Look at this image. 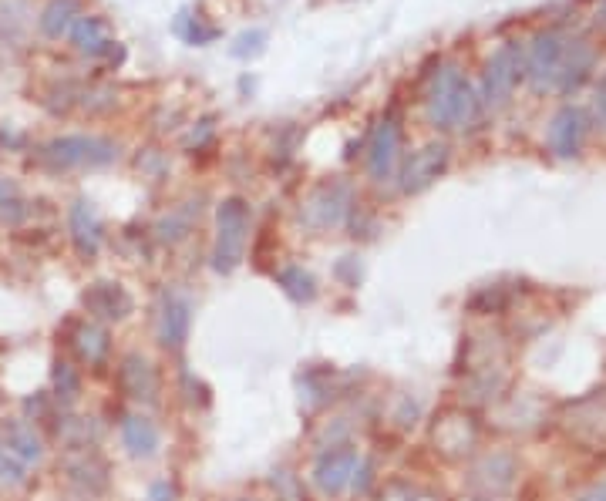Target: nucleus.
Returning a JSON list of instances; mask_svg holds the SVG:
<instances>
[{
    "label": "nucleus",
    "mask_w": 606,
    "mask_h": 501,
    "mask_svg": "<svg viewBox=\"0 0 606 501\" xmlns=\"http://www.w3.org/2000/svg\"><path fill=\"white\" fill-rule=\"evenodd\" d=\"M479 115H482L479 91L472 88V81L465 78L462 68H455V64H445V68L438 71L435 85H431V95H428V118H431V125L452 132V128L475 125V122H479Z\"/></svg>",
    "instance_id": "nucleus-1"
},
{
    "label": "nucleus",
    "mask_w": 606,
    "mask_h": 501,
    "mask_svg": "<svg viewBox=\"0 0 606 501\" xmlns=\"http://www.w3.org/2000/svg\"><path fill=\"white\" fill-rule=\"evenodd\" d=\"M246 239H250V206L236 196L223 199L216 209V246H213L216 273H233L243 263Z\"/></svg>",
    "instance_id": "nucleus-2"
},
{
    "label": "nucleus",
    "mask_w": 606,
    "mask_h": 501,
    "mask_svg": "<svg viewBox=\"0 0 606 501\" xmlns=\"http://www.w3.org/2000/svg\"><path fill=\"white\" fill-rule=\"evenodd\" d=\"M118 159V145L101 135H64L41 148V162L51 169H101Z\"/></svg>",
    "instance_id": "nucleus-3"
},
{
    "label": "nucleus",
    "mask_w": 606,
    "mask_h": 501,
    "mask_svg": "<svg viewBox=\"0 0 606 501\" xmlns=\"http://www.w3.org/2000/svg\"><path fill=\"white\" fill-rule=\"evenodd\" d=\"M526 78V58H522V48L516 41H505L499 51L485 61L482 74V105L485 108H502L509 105L512 91H516L519 81Z\"/></svg>",
    "instance_id": "nucleus-4"
},
{
    "label": "nucleus",
    "mask_w": 606,
    "mask_h": 501,
    "mask_svg": "<svg viewBox=\"0 0 606 501\" xmlns=\"http://www.w3.org/2000/svg\"><path fill=\"white\" fill-rule=\"evenodd\" d=\"M354 206L351 185L344 182H320L300 206V222L307 229H334L347 219Z\"/></svg>",
    "instance_id": "nucleus-5"
},
{
    "label": "nucleus",
    "mask_w": 606,
    "mask_h": 501,
    "mask_svg": "<svg viewBox=\"0 0 606 501\" xmlns=\"http://www.w3.org/2000/svg\"><path fill=\"white\" fill-rule=\"evenodd\" d=\"M563 51H566V37L559 31H539L536 37L529 41V51H526V78L529 85L536 91H546V88H556V78H559V64H563Z\"/></svg>",
    "instance_id": "nucleus-6"
},
{
    "label": "nucleus",
    "mask_w": 606,
    "mask_h": 501,
    "mask_svg": "<svg viewBox=\"0 0 606 501\" xmlns=\"http://www.w3.org/2000/svg\"><path fill=\"white\" fill-rule=\"evenodd\" d=\"M448 159H452V148H448V142H428V145H421L418 152H411L408 162H404L401 172H398L401 192H408V196L425 192L428 185L448 169Z\"/></svg>",
    "instance_id": "nucleus-7"
},
{
    "label": "nucleus",
    "mask_w": 606,
    "mask_h": 501,
    "mask_svg": "<svg viewBox=\"0 0 606 501\" xmlns=\"http://www.w3.org/2000/svg\"><path fill=\"white\" fill-rule=\"evenodd\" d=\"M516 475H519V461L512 458L509 451H492V454H482L472 465V471H468V488L482 498H499L516 485Z\"/></svg>",
    "instance_id": "nucleus-8"
},
{
    "label": "nucleus",
    "mask_w": 606,
    "mask_h": 501,
    "mask_svg": "<svg viewBox=\"0 0 606 501\" xmlns=\"http://www.w3.org/2000/svg\"><path fill=\"white\" fill-rule=\"evenodd\" d=\"M401 152V125L394 115H384L378 128H374L371 142H367V172H371L374 182H388L394 175V165H398Z\"/></svg>",
    "instance_id": "nucleus-9"
},
{
    "label": "nucleus",
    "mask_w": 606,
    "mask_h": 501,
    "mask_svg": "<svg viewBox=\"0 0 606 501\" xmlns=\"http://www.w3.org/2000/svg\"><path fill=\"white\" fill-rule=\"evenodd\" d=\"M357 468H361V454H357V448H351V444H337V448H330L317 458L314 481L324 495H337V491H344L354 481Z\"/></svg>",
    "instance_id": "nucleus-10"
},
{
    "label": "nucleus",
    "mask_w": 606,
    "mask_h": 501,
    "mask_svg": "<svg viewBox=\"0 0 606 501\" xmlns=\"http://www.w3.org/2000/svg\"><path fill=\"white\" fill-rule=\"evenodd\" d=\"M61 471L81 491H105L108 485V465L91 444H71V451H64L61 458Z\"/></svg>",
    "instance_id": "nucleus-11"
},
{
    "label": "nucleus",
    "mask_w": 606,
    "mask_h": 501,
    "mask_svg": "<svg viewBox=\"0 0 606 501\" xmlns=\"http://www.w3.org/2000/svg\"><path fill=\"white\" fill-rule=\"evenodd\" d=\"M189 327H192V306L186 296L162 293L159 317H155V337H159L162 347L179 350L189 340Z\"/></svg>",
    "instance_id": "nucleus-12"
},
{
    "label": "nucleus",
    "mask_w": 606,
    "mask_h": 501,
    "mask_svg": "<svg viewBox=\"0 0 606 501\" xmlns=\"http://www.w3.org/2000/svg\"><path fill=\"white\" fill-rule=\"evenodd\" d=\"M118 384L122 391L139 404H155L159 397V370L152 367L149 357L142 354H128L118 367Z\"/></svg>",
    "instance_id": "nucleus-13"
},
{
    "label": "nucleus",
    "mask_w": 606,
    "mask_h": 501,
    "mask_svg": "<svg viewBox=\"0 0 606 501\" xmlns=\"http://www.w3.org/2000/svg\"><path fill=\"white\" fill-rule=\"evenodd\" d=\"M583 135H586V115L576 105H563L553 115V122H549V148H553L559 159L580 155Z\"/></svg>",
    "instance_id": "nucleus-14"
},
{
    "label": "nucleus",
    "mask_w": 606,
    "mask_h": 501,
    "mask_svg": "<svg viewBox=\"0 0 606 501\" xmlns=\"http://www.w3.org/2000/svg\"><path fill=\"white\" fill-rule=\"evenodd\" d=\"M596 68V48L590 41H566V51H563V64H559V78H556V88L563 95H573L576 88L590 78V71Z\"/></svg>",
    "instance_id": "nucleus-15"
},
{
    "label": "nucleus",
    "mask_w": 606,
    "mask_h": 501,
    "mask_svg": "<svg viewBox=\"0 0 606 501\" xmlns=\"http://www.w3.org/2000/svg\"><path fill=\"white\" fill-rule=\"evenodd\" d=\"M85 310L98 320H125L132 310V296L125 293L122 283L98 280L85 290Z\"/></svg>",
    "instance_id": "nucleus-16"
},
{
    "label": "nucleus",
    "mask_w": 606,
    "mask_h": 501,
    "mask_svg": "<svg viewBox=\"0 0 606 501\" xmlns=\"http://www.w3.org/2000/svg\"><path fill=\"white\" fill-rule=\"evenodd\" d=\"M475 438H479V431H475V421L468 414L452 411V414L438 417L435 444H438V451L448 454V458H458V454H465L475 444Z\"/></svg>",
    "instance_id": "nucleus-17"
},
{
    "label": "nucleus",
    "mask_w": 606,
    "mask_h": 501,
    "mask_svg": "<svg viewBox=\"0 0 606 501\" xmlns=\"http://www.w3.org/2000/svg\"><path fill=\"white\" fill-rule=\"evenodd\" d=\"M68 229H71V243H75V249L85 259L98 256L101 249V219L91 202L78 199L75 206H71L68 212Z\"/></svg>",
    "instance_id": "nucleus-18"
},
{
    "label": "nucleus",
    "mask_w": 606,
    "mask_h": 501,
    "mask_svg": "<svg viewBox=\"0 0 606 501\" xmlns=\"http://www.w3.org/2000/svg\"><path fill=\"white\" fill-rule=\"evenodd\" d=\"M0 444H4L17 461H24V465H38V461L44 458L41 434L34 431V424H27V421L0 424Z\"/></svg>",
    "instance_id": "nucleus-19"
},
{
    "label": "nucleus",
    "mask_w": 606,
    "mask_h": 501,
    "mask_svg": "<svg viewBox=\"0 0 606 501\" xmlns=\"http://www.w3.org/2000/svg\"><path fill=\"white\" fill-rule=\"evenodd\" d=\"M71 44H75L81 54L98 58V54H108L115 48V37L101 17H78V24L71 27Z\"/></svg>",
    "instance_id": "nucleus-20"
},
{
    "label": "nucleus",
    "mask_w": 606,
    "mask_h": 501,
    "mask_svg": "<svg viewBox=\"0 0 606 501\" xmlns=\"http://www.w3.org/2000/svg\"><path fill=\"white\" fill-rule=\"evenodd\" d=\"M122 444L132 458H152L159 448V428L142 414H128L122 421Z\"/></svg>",
    "instance_id": "nucleus-21"
},
{
    "label": "nucleus",
    "mask_w": 606,
    "mask_h": 501,
    "mask_svg": "<svg viewBox=\"0 0 606 501\" xmlns=\"http://www.w3.org/2000/svg\"><path fill=\"white\" fill-rule=\"evenodd\" d=\"M196 219H199V202H182V206L169 209L159 222H155V236H159L162 243H169V246L182 243V239L192 233Z\"/></svg>",
    "instance_id": "nucleus-22"
},
{
    "label": "nucleus",
    "mask_w": 606,
    "mask_h": 501,
    "mask_svg": "<svg viewBox=\"0 0 606 501\" xmlns=\"http://www.w3.org/2000/svg\"><path fill=\"white\" fill-rule=\"evenodd\" d=\"M78 17H81L78 0H51V4L41 11V31H44V37H51V41H61L64 34H71V27L78 24Z\"/></svg>",
    "instance_id": "nucleus-23"
},
{
    "label": "nucleus",
    "mask_w": 606,
    "mask_h": 501,
    "mask_svg": "<svg viewBox=\"0 0 606 501\" xmlns=\"http://www.w3.org/2000/svg\"><path fill=\"white\" fill-rule=\"evenodd\" d=\"M71 343H75L78 357L85 360V364H101V360L108 357V330L101 327V323H91V320L78 323Z\"/></svg>",
    "instance_id": "nucleus-24"
},
{
    "label": "nucleus",
    "mask_w": 606,
    "mask_h": 501,
    "mask_svg": "<svg viewBox=\"0 0 606 501\" xmlns=\"http://www.w3.org/2000/svg\"><path fill=\"white\" fill-rule=\"evenodd\" d=\"M280 286H283V293L290 296V300H297V303H310L317 296V280L314 276L307 273L303 266H287V269H280Z\"/></svg>",
    "instance_id": "nucleus-25"
},
{
    "label": "nucleus",
    "mask_w": 606,
    "mask_h": 501,
    "mask_svg": "<svg viewBox=\"0 0 606 501\" xmlns=\"http://www.w3.org/2000/svg\"><path fill=\"white\" fill-rule=\"evenodd\" d=\"M0 219H4L7 226H17V222L27 219V202L21 196V189H17V182L11 179H0Z\"/></svg>",
    "instance_id": "nucleus-26"
},
{
    "label": "nucleus",
    "mask_w": 606,
    "mask_h": 501,
    "mask_svg": "<svg viewBox=\"0 0 606 501\" xmlns=\"http://www.w3.org/2000/svg\"><path fill=\"white\" fill-rule=\"evenodd\" d=\"M27 481V465L24 461H17L11 451L0 444V485L4 488H21Z\"/></svg>",
    "instance_id": "nucleus-27"
},
{
    "label": "nucleus",
    "mask_w": 606,
    "mask_h": 501,
    "mask_svg": "<svg viewBox=\"0 0 606 501\" xmlns=\"http://www.w3.org/2000/svg\"><path fill=\"white\" fill-rule=\"evenodd\" d=\"M54 391H58V397H64V401H75L81 391V380L75 374V367L64 364V360L54 364Z\"/></svg>",
    "instance_id": "nucleus-28"
},
{
    "label": "nucleus",
    "mask_w": 606,
    "mask_h": 501,
    "mask_svg": "<svg viewBox=\"0 0 606 501\" xmlns=\"http://www.w3.org/2000/svg\"><path fill=\"white\" fill-rule=\"evenodd\" d=\"M411 495H415V485H408V481H391V485H384L381 501H411Z\"/></svg>",
    "instance_id": "nucleus-29"
},
{
    "label": "nucleus",
    "mask_w": 606,
    "mask_h": 501,
    "mask_svg": "<svg viewBox=\"0 0 606 501\" xmlns=\"http://www.w3.org/2000/svg\"><path fill=\"white\" fill-rule=\"evenodd\" d=\"M398 424H401V428H415V424H418V404L411 401V397H404V401H401Z\"/></svg>",
    "instance_id": "nucleus-30"
},
{
    "label": "nucleus",
    "mask_w": 606,
    "mask_h": 501,
    "mask_svg": "<svg viewBox=\"0 0 606 501\" xmlns=\"http://www.w3.org/2000/svg\"><path fill=\"white\" fill-rule=\"evenodd\" d=\"M593 111H596V122H600V128H606V78L600 81V85H596Z\"/></svg>",
    "instance_id": "nucleus-31"
},
{
    "label": "nucleus",
    "mask_w": 606,
    "mask_h": 501,
    "mask_svg": "<svg viewBox=\"0 0 606 501\" xmlns=\"http://www.w3.org/2000/svg\"><path fill=\"white\" fill-rule=\"evenodd\" d=\"M149 501H176V485H169V481H159V485H152Z\"/></svg>",
    "instance_id": "nucleus-32"
},
{
    "label": "nucleus",
    "mask_w": 606,
    "mask_h": 501,
    "mask_svg": "<svg viewBox=\"0 0 606 501\" xmlns=\"http://www.w3.org/2000/svg\"><path fill=\"white\" fill-rule=\"evenodd\" d=\"M580 501H606V481H600V485H593Z\"/></svg>",
    "instance_id": "nucleus-33"
},
{
    "label": "nucleus",
    "mask_w": 606,
    "mask_h": 501,
    "mask_svg": "<svg viewBox=\"0 0 606 501\" xmlns=\"http://www.w3.org/2000/svg\"><path fill=\"white\" fill-rule=\"evenodd\" d=\"M411 501H442L438 495H431V491H421V488H415V495H411Z\"/></svg>",
    "instance_id": "nucleus-34"
},
{
    "label": "nucleus",
    "mask_w": 606,
    "mask_h": 501,
    "mask_svg": "<svg viewBox=\"0 0 606 501\" xmlns=\"http://www.w3.org/2000/svg\"><path fill=\"white\" fill-rule=\"evenodd\" d=\"M229 501H260V498H229Z\"/></svg>",
    "instance_id": "nucleus-35"
}]
</instances>
